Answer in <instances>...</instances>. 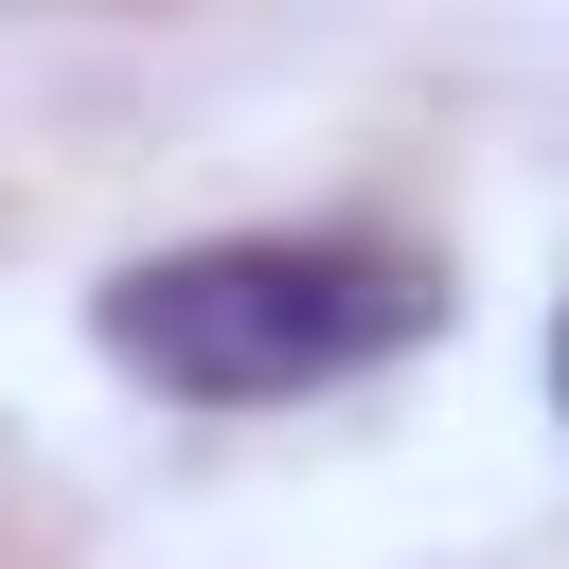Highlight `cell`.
Listing matches in <instances>:
<instances>
[{"instance_id":"1","label":"cell","mask_w":569,"mask_h":569,"mask_svg":"<svg viewBox=\"0 0 569 569\" xmlns=\"http://www.w3.org/2000/svg\"><path fill=\"white\" fill-rule=\"evenodd\" d=\"M427 302L445 284L373 231H213V249H160L107 284V356L196 409H249V391H320V373L427 338Z\"/></svg>"}]
</instances>
